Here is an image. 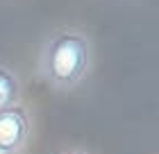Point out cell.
<instances>
[{
  "instance_id": "6da1fadb",
  "label": "cell",
  "mask_w": 159,
  "mask_h": 154,
  "mask_svg": "<svg viewBox=\"0 0 159 154\" xmlns=\"http://www.w3.org/2000/svg\"><path fill=\"white\" fill-rule=\"evenodd\" d=\"M93 61L91 39L75 27H59L46 36L39 52V73L55 91H70L89 75Z\"/></svg>"
},
{
  "instance_id": "7a4b0ae2",
  "label": "cell",
  "mask_w": 159,
  "mask_h": 154,
  "mask_svg": "<svg viewBox=\"0 0 159 154\" xmlns=\"http://www.w3.org/2000/svg\"><path fill=\"white\" fill-rule=\"evenodd\" d=\"M30 138V116L23 107L14 104L0 109V147L7 152H20Z\"/></svg>"
},
{
  "instance_id": "3957f363",
  "label": "cell",
  "mask_w": 159,
  "mask_h": 154,
  "mask_svg": "<svg viewBox=\"0 0 159 154\" xmlns=\"http://www.w3.org/2000/svg\"><path fill=\"white\" fill-rule=\"evenodd\" d=\"M20 98V79L9 66L0 64V109L18 104Z\"/></svg>"
},
{
  "instance_id": "277c9868",
  "label": "cell",
  "mask_w": 159,
  "mask_h": 154,
  "mask_svg": "<svg viewBox=\"0 0 159 154\" xmlns=\"http://www.w3.org/2000/svg\"><path fill=\"white\" fill-rule=\"evenodd\" d=\"M0 154H16V152H7V150H2V147H0Z\"/></svg>"
},
{
  "instance_id": "5b68a950",
  "label": "cell",
  "mask_w": 159,
  "mask_h": 154,
  "mask_svg": "<svg viewBox=\"0 0 159 154\" xmlns=\"http://www.w3.org/2000/svg\"><path fill=\"white\" fill-rule=\"evenodd\" d=\"M61 154H84V152H61Z\"/></svg>"
}]
</instances>
